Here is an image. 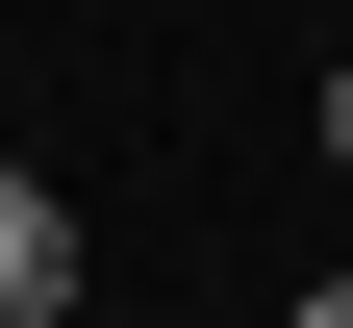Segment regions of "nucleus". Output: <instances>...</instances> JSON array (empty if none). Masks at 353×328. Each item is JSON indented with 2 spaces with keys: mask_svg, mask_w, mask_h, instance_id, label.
I'll return each mask as SVG.
<instances>
[{
  "mask_svg": "<svg viewBox=\"0 0 353 328\" xmlns=\"http://www.w3.org/2000/svg\"><path fill=\"white\" fill-rule=\"evenodd\" d=\"M0 328H76V202L0 177Z\"/></svg>",
  "mask_w": 353,
  "mask_h": 328,
  "instance_id": "nucleus-1",
  "label": "nucleus"
},
{
  "mask_svg": "<svg viewBox=\"0 0 353 328\" xmlns=\"http://www.w3.org/2000/svg\"><path fill=\"white\" fill-rule=\"evenodd\" d=\"M303 328H353V278H303Z\"/></svg>",
  "mask_w": 353,
  "mask_h": 328,
  "instance_id": "nucleus-2",
  "label": "nucleus"
},
{
  "mask_svg": "<svg viewBox=\"0 0 353 328\" xmlns=\"http://www.w3.org/2000/svg\"><path fill=\"white\" fill-rule=\"evenodd\" d=\"M328 177H353V76H328Z\"/></svg>",
  "mask_w": 353,
  "mask_h": 328,
  "instance_id": "nucleus-3",
  "label": "nucleus"
}]
</instances>
